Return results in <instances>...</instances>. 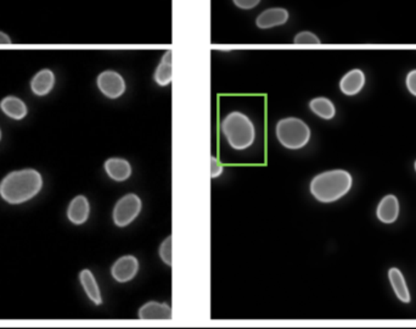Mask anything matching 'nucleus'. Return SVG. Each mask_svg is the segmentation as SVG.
<instances>
[{
    "label": "nucleus",
    "mask_w": 416,
    "mask_h": 329,
    "mask_svg": "<svg viewBox=\"0 0 416 329\" xmlns=\"http://www.w3.org/2000/svg\"><path fill=\"white\" fill-rule=\"evenodd\" d=\"M376 216L385 225H392L400 216V201L393 194L383 196L376 210Z\"/></svg>",
    "instance_id": "14"
},
{
    "label": "nucleus",
    "mask_w": 416,
    "mask_h": 329,
    "mask_svg": "<svg viewBox=\"0 0 416 329\" xmlns=\"http://www.w3.org/2000/svg\"><path fill=\"white\" fill-rule=\"evenodd\" d=\"M388 279L391 282L392 288H393V292H395V296L400 299L404 304H409L412 298H410V293H409L408 285H407V282H405V278H404L403 273L400 272V268L397 267H392L388 271Z\"/></svg>",
    "instance_id": "18"
},
{
    "label": "nucleus",
    "mask_w": 416,
    "mask_h": 329,
    "mask_svg": "<svg viewBox=\"0 0 416 329\" xmlns=\"http://www.w3.org/2000/svg\"><path fill=\"white\" fill-rule=\"evenodd\" d=\"M290 20V13L285 8H269L263 10L256 17V26L259 29H271L286 25Z\"/></svg>",
    "instance_id": "10"
},
{
    "label": "nucleus",
    "mask_w": 416,
    "mask_h": 329,
    "mask_svg": "<svg viewBox=\"0 0 416 329\" xmlns=\"http://www.w3.org/2000/svg\"><path fill=\"white\" fill-rule=\"evenodd\" d=\"M172 241H173V237L170 236L167 237L165 241H163L162 244L160 246V250H158V255L160 258L162 260L163 263H166L167 266L172 267Z\"/></svg>",
    "instance_id": "20"
},
{
    "label": "nucleus",
    "mask_w": 416,
    "mask_h": 329,
    "mask_svg": "<svg viewBox=\"0 0 416 329\" xmlns=\"http://www.w3.org/2000/svg\"><path fill=\"white\" fill-rule=\"evenodd\" d=\"M55 84H56L55 72L49 67H44L32 76L29 81V89L34 96L44 98L54 91Z\"/></svg>",
    "instance_id": "7"
},
{
    "label": "nucleus",
    "mask_w": 416,
    "mask_h": 329,
    "mask_svg": "<svg viewBox=\"0 0 416 329\" xmlns=\"http://www.w3.org/2000/svg\"><path fill=\"white\" fill-rule=\"evenodd\" d=\"M137 316L142 321H154V320L172 321L173 320L171 306L165 303H156V301H150L142 305V308H139Z\"/></svg>",
    "instance_id": "13"
},
{
    "label": "nucleus",
    "mask_w": 416,
    "mask_h": 329,
    "mask_svg": "<svg viewBox=\"0 0 416 329\" xmlns=\"http://www.w3.org/2000/svg\"><path fill=\"white\" fill-rule=\"evenodd\" d=\"M139 261L134 255H125L111 267V275L118 283H127L137 275Z\"/></svg>",
    "instance_id": "8"
},
{
    "label": "nucleus",
    "mask_w": 416,
    "mask_h": 329,
    "mask_svg": "<svg viewBox=\"0 0 416 329\" xmlns=\"http://www.w3.org/2000/svg\"><path fill=\"white\" fill-rule=\"evenodd\" d=\"M90 215V204L88 198L83 194L76 196L67 206V220L72 225L82 226L88 221Z\"/></svg>",
    "instance_id": "11"
},
{
    "label": "nucleus",
    "mask_w": 416,
    "mask_h": 329,
    "mask_svg": "<svg viewBox=\"0 0 416 329\" xmlns=\"http://www.w3.org/2000/svg\"><path fill=\"white\" fill-rule=\"evenodd\" d=\"M0 111L13 121L21 122L28 116V105L17 96H6L0 101Z\"/></svg>",
    "instance_id": "9"
},
{
    "label": "nucleus",
    "mask_w": 416,
    "mask_h": 329,
    "mask_svg": "<svg viewBox=\"0 0 416 329\" xmlns=\"http://www.w3.org/2000/svg\"><path fill=\"white\" fill-rule=\"evenodd\" d=\"M353 178L345 170H330L316 175L311 182V193L316 201L329 204L338 201L350 192Z\"/></svg>",
    "instance_id": "2"
},
{
    "label": "nucleus",
    "mask_w": 416,
    "mask_h": 329,
    "mask_svg": "<svg viewBox=\"0 0 416 329\" xmlns=\"http://www.w3.org/2000/svg\"><path fill=\"white\" fill-rule=\"evenodd\" d=\"M172 51H167L158 64L154 74L155 82L160 87H167L173 81V65H172Z\"/></svg>",
    "instance_id": "17"
},
{
    "label": "nucleus",
    "mask_w": 416,
    "mask_h": 329,
    "mask_svg": "<svg viewBox=\"0 0 416 329\" xmlns=\"http://www.w3.org/2000/svg\"><path fill=\"white\" fill-rule=\"evenodd\" d=\"M223 171H224V167L222 165L221 161L216 156H211V178L219 177Z\"/></svg>",
    "instance_id": "24"
},
{
    "label": "nucleus",
    "mask_w": 416,
    "mask_h": 329,
    "mask_svg": "<svg viewBox=\"0 0 416 329\" xmlns=\"http://www.w3.org/2000/svg\"><path fill=\"white\" fill-rule=\"evenodd\" d=\"M261 1L262 0H233V4L240 10L249 11V10H254V8H257L261 4Z\"/></svg>",
    "instance_id": "22"
},
{
    "label": "nucleus",
    "mask_w": 416,
    "mask_h": 329,
    "mask_svg": "<svg viewBox=\"0 0 416 329\" xmlns=\"http://www.w3.org/2000/svg\"><path fill=\"white\" fill-rule=\"evenodd\" d=\"M96 87L108 99L116 101L125 94L127 84L120 72L115 70H105L96 77Z\"/></svg>",
    "instance_id": "6"
},
{
    "label": "nucleus",
    "mask_w": 416,
    "mask_h": 329,
    "mask_svg": "<svg viewBox=\"0 0 416 329\" xmlns=\"http://www.w3.org/2000/svg\"><path fill=\"white\" fill-rule=\"evenodd\" d=\"M142 208V199L137 194L132 193L122 196L113 208V218L115 225L120 228H125L130 225L139 216Z\"/></svg>",
    "instance_id": "5"
},
{
    "label": "nucleus",
    "mask_w": 416,
    "mask_h": 329,
    "mask_svg": "<svg viewBox=\"0 0 416 329\" xmlns=\"http://www.w3.org/2000/svg\"><path fill=\"white\" fill-rule=\"evenodd\" d=\"M78 278L79 283L83 288L84 293L87 294L89 300L92 301L93 304L96 305V306L103 305L100 288H99V284L96 282L94 273L90 270L84 268V270L79 272Z\"/></svg>",
    "instance_id": "16"
},
{
    "label": "nucleus",
    "mask_w": 416,
    "mask_h": 329,
    "mask_svg": "<svg viewBox=\"0 0 416 329\" xmlns=\"http://www.w3.org/2000/svg\"><path fill=\"white\" fill-rule=\"evenodd\" d=\"M1 139H3V131H1V127H0V142H1Z\"/></svg>",
    "instance_id": "26"
},
{
    "label": "nucleus",
    "mask_w": 416,
    "mask_h": 329,
    "mask_svg": "<svg viewBox=\"0 0 416 329\" xmlns=\"http://www.w3.org/2000/svg\"><path fill=\"white\" fill-rule=\"evenodd\" d=\"M275 133L281 146L290 151H298L308 144L312 132L298 117H285L275 126Z\"/></svg>",
    "instance_id": "4"
},
{
    "label": "nucleus",
    "mask_w": 416,
    "mask_h": 329,
    "mask_svg": "<svg viewBox=\"0 0 416 329\" xmlns=\"http://www.w3.org/2000/svg\"><path fill=\"white\" fill-rule=\"evenodd\" d=\"M405 86L408 92L416 98V69L408 72V75L405 77Z\"/></svg>",
    "instance_id": "23"
},
{
    "label": "nucleus",
    "mask_w": 416,
    "mask_h": 329,
    "mask_svg": "<svg viewBox=\"0 0 416 329\" xmlns=\"http://www.w3.org/2000/svg\"><path fill=\"white\" fill-rule=\"evenodd\" d=\"M43 187L44 178L37 168L14 170L0 181V199L13 206L26 204L39 196Z\"/></svg>",
    "instance_id": "1"
},
{
    "label": "nucleus",
    "mask_w": 416,
    "mask_h": 329,
    "mask_svg": "<svg viewBox=\"0 0 416 329\" xmlns=\"http://www.w3.org/2000/svg\"><path fill=\"white\" fill-rule=\"evenodd\" d=\"M293 43L295 44H316L318 46V44H321V38L311 31H302L300 34H296Z\"/></svg>",
    "instance_id": "21"
},
{
    "label": "nucleus",
    "mask_w": 416,
    "mask_h": 329,
    "mask_svg": "<svg viewBox=\"0 0 416 329\" xmlns=\"http://www.w3.org/2000/svg\"><path fill=\"white\" fill-rule=\"evenodd\" d=\"M222 133L234 151H246L254 143L256 127L250 117L240 111H233L223 118Z\"/></svg>",
    "instance_id": "3"
},
{
    "label": "nucleus",
    "mask_w": 416,
    "mask_h": 329,
    "mask_svg": "<svg viewBox=\"0 0 416 329\" xmlns=\"http://www.w3.org/2000/svg\"><path fill=\"white\" fill-rule=\"evenodd\" d=\"M414 168H415V171H416V161H415V163H414Z\"/></svg>",
    "instance_id": "27"
},
{
    "label": "nucleus",
    "mask_w": 416,
    "mask_h": 329,
    "mask_svg": "<svg viewBox=\"0 0 416 329\" xmlns=\"http://www.w3.org/2000/svg\"><path fill=\"white\" fill-rule=\"evenodd\" d=\"M366 83V76L360 69H352L342 76L340 91L347 96H354L362 92Z\"/></svg>",
    "instance_id": "12"
},
{
    "label": "nucleus",
    "mask_w": 416,
    "mask_h": 329,
    "mask_svg": "<svg viewBox=\"0 0 416 329\" xmlns=\"http://www.w3.org/2000/svg\"><path fill=\"white\" fill-rule=\"evenodd\" d=\"M309 108L314 115L321 117V120L330 121L336 116V106L333 101L326 96H316L309 101Z\"/></svg>",
    "instance_id": "19"
},
{
    "label": "nucleus",
    "mask_w": 416,
    "mask_h": 329,
    "mask_svg": "<svg viewBox=\"0 0 416 329\" xmlns=\"http://www.w3.org/2000/svg\"><path fill=\"white\" fill-rule=\"evenodd\" d=\"M11 43H13L11 37H10L6 32L0 29V46H1V44H11Z\"/></svg>",
    "instance_id": "25"
},
{
    "label": "nucleus",
    "mask_w": 416,
    "mask_h": 329,
    "mask_svg": "<svg viewBox=\"0 0 416 329\" xmlns=\"http://www.w3.org/2000/svg\"><path fill=\"white\" fill-rule=\"evenodd\" d=\"M104 168L110 178L116 182L127 181L132 176L130 161L122 158H110L105 161Z\"/></svg>",
    "instance_id": "15"
}]
</instances>
